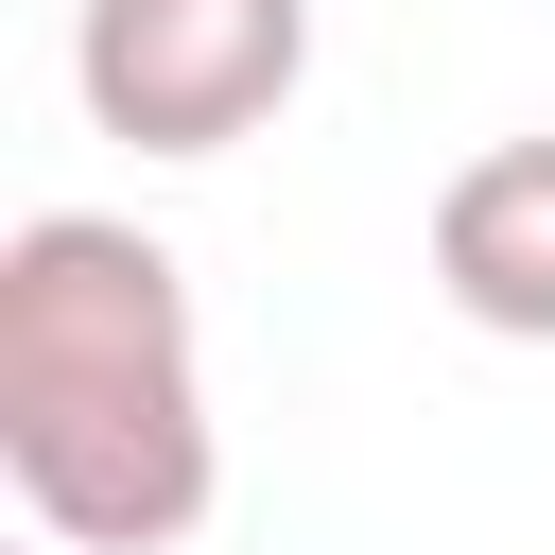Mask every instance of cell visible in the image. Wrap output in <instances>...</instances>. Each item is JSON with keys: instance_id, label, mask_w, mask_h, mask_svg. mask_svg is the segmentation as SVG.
Here are the masks:
<instances>
[{"instance_id": "obj_3", "label": "cell", "mask_w": 555, "mask_h": 555, "mask_svg": "<svg viewBox=\"0 0 555 555\" xmlns=\"http://www.w3.org/2000/svg\"><path fill=\"white\" fill-rule=\"evenodd\" d=\"M434 295L486 330V347H555V121L486 139L451 191H434Z\"/></svg>"}, {"instance_id": "obj_1", "label": "cell", "mask_w": 555, "mask_h": 555, "mask_svg": "<svg viewBox=\"0 0 555 555\" xmlns=\"http://www.w3.org/2000/svg\"><path fill=\"white\" fill-rule=\"evenodd\" d=\"M0 486L52 555H173L225 503L191 260L121 208H35L0 243Z\"/></svg>"}, {"instance_id": "obj_2", "label": "cell", "mask_w": 555, "mask_h": 555, "mask_svg": "<svg viewBox=\"0 0 555 555\" xmlns=\"http://www.w3.org/2000/svg\"><path fill=\"white\" fill-rule=\"evenodd\" d=\"M312 87V0H69V104L121 156H243Z\"/></svg>"}]
</instances>
